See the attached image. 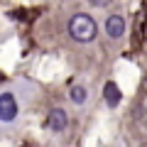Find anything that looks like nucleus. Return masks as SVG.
Returning <instances> with one entry per match:
<instances>
[{
    "mask_svg": "<svg viewBox=\"0 0 147 147\" xmlns=\"http://www.w3.org/2000/svg\"><path fill=\"white\" fill-rule=\"evenodd\" d=\"M96 32H98L96 20L91 15H86V12H76V15L69 20V34H71V39H76V42H81V44L93 42Z\"/></svg>",
    "mask_w": 147,
    "mask_h": 147,
    "instance_id": "obj_1",
    "label": "nucleus"
},
{
    "mask_svg": "<svg viewBox=\"0 0 147 147\" xmlns=\"http://www.w3.org/2000/svg\"><path fill=\"white\" fill-rule=\"evenodd\" d=\"M17 118V100L12 93H3L0 96V120L10 123Z\"/></svg>",
    "mask_w": 147,
    "mask_h": 147,
    "instance_id": "obj_2",
    "label": "nucleus"
},
{
    "mask_svg": "<svg viewBox=\"0 0 147 147\" xmlns=\"http://www.w3.org/2000/svg\"><path fill=\"white\" fill-rule=\"evenodd\" d=\"M47 125H49V130H54V132L66 130V125H69L66 110H64V108H52V110H49V118H47Z\"/></svg>",
    "mask_w": 147,
    "mask_h": 147,
    "instance_id": "obj_3",
    "label": "nucleus"
},
{
    "mask_svg": "<svg viewBox=\"0 0 147 147\" xmlns=\"http://www.w3.org/2000/svg\"><path fill=\"white\" fill-rule=\"evenodd\" d=\"M105 32H108L110 39H120V37L125 34V20H123L120 15H110L108 20H105Z\"/></svg>",
    "mask_w": 147,
    "mask_h": 147,
    "instance_id": "obj_4",
    "label": "nucleus"
},
{
    "mask_svg": "<svg viewBox=\"0 0 147 147\" xmlns=\"http://www.w3.org/2000/svg\"><path fill=\"white\" fill-rule=\"evenodd\" d=\"M103 98H105V103H108L110 108H115L123 100V93H120V88H118L115 81H108V84L103 86Z\"/></svg>",
    "mask_w": 147,
    "mask_h": 147,
    "instance_id": "obj_5",
    "label": "nucleus"
},
{
    "mask_svg": "<svg viewBox=\"0 0 147 147\" xmlns=\"http://www.w3.org/2000/svg\"><path fill=\"white\" fill-rule=\"evenodd\" d=\"M86 98H88V93H86V88H84V86H79V84H76V86H71V100H74L76 105L86 103Z\"/></svg>",
    "mask_w": 147,
    "mask_h": 147,
    "instance_id": "obj_6",
    "label": "nucleus"
},
{
    "mask_svg": "<svg viewBox=\"0 0 147 147\" xmlns=\"http://www.w3.org/2000/svg\"><path fill=\"white\" fill-rule=\"evenodd\" d=\"M91 5H96V7H105V5H110L113 0H88Z\"/></svg>",
    "mask_w": 147,
    "mask_h": 147,
    "instance_id": "obj_7",
    "label": "nucleus"
}]
</instances>
